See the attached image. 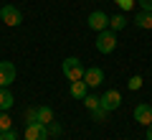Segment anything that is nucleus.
I'll return each instance as SVG.
<instances>
[{
	"label": "nucleus",
	"mask_w": 152,
	"mask_h": 140,
	"mask_svg": "<svg viewBox=\"0 0 152 140\" xmlns=\"http://www.w3.org/2000/svg\"><path fill=\"white\" fill-rule=\"evenodd\" d=\"M26 120H28V122H36V110H28V112H26Z\"/></svg>",
	"instance_id": "nucleus-23"
},
{
	"label": "nucleus",
	"mask_w": 152,
	"mask_h": 140,
	"mask_svg": "<svg viewBox=\"0 0 152 140\" xmlns=\"http://www.w3.org/2000/svg\"><path fill=\"white\" fill-rule=\"evenodd\" d=\"M36 122H41V125L53 122V110H51L48 104H41V107H36Z\"/></svg>",
	"instance_id": "nucleus-11"
},
{
	"label": "nucleus",
	"mask_w": 152,
	"mask_h": 140,
	"mask_svg": "<svg viewBox=\"0 0 152 140\" xmlns=\"http://www.w3.org/2000/svg\"><path fill=\"white\" fill-rule=\"evenodd\" d=\"M15 104V97L8 87H0V112H8V110Z\"/></svg>",
	"instance_id": "nucleus-10"
},
{
	"label": "nucleus",
	"mask_w": 152,
	"mask_h": 140,
	"mask_svg": "<svg viewBox=\"0 0 152 140\" xmlns=\"http://www.w3.org/2000/svg\"><path fill=\"white\" fill-rule=\"evenodd\" d=\"M46 130H48V135H61V125L56 122V120H53V122H48V125H46Z\"/></svg>",
	"instance_id": "nucleus-18"
},
{
	"label": "nucleus",
	"mask_w": 152,
	"mask_h": 140,
	"mask_svg": "<svg viewBox=\"0 0 152 140\" xmlns=\"http://www.w3.org/2000/svg\"><path fill=\"white\" fill-rule=\"evenodd\" d=\"M127 26V16L124 13H114V16H109V31H122V28Z\"/></svg>",
	"instance_id": "nucleus-13"
},
{
	"label": "nucleus",
	"mask_w": 152,
	"mask_h": 140,
	"mask_svg": "<svg viewBox=\"0 0 152 140\" xmlns=\"http://www.w3.org/2000/svg\"><path fill=\"white\" fill-rule=\"evenodd\" d=\"M99 102H102V107L107 110V112H112V110H119V104H122V94L117 89H107L99 97Z\"/></svg>",
	"instance_id": "nucleus-4"
},
{
	"label": "nucleus",
	"mask_w": 152,
	"mask_h": 140,
	"mask_svg": "<svg viewBox=\"0 0 152 140\" xmlns=\"http://www.w3.org/2000/svg\"><path fill=\"white\" fill-rule=\"evenodd\" d=\"M117 49V33L114 31H99L96 33V51L99 54H112Z\"/></svg>",
	"instance_id": "nucleus-2"
},
{
	"label": "nucleus",
	"mask_w": 152,
	"mask_h": 140,
	"mask_svg": "<svg viewBox=\"0 0 152 140\" xmlns=\"http://www.w3.org/2000/svg\"><path fill=\"white\" fill-rule=\"evenodd\" d=\"M0 140H18L15 130H5V133H0Z\"/></svg>",
	"instance_id": "nucleus-20"
},
{
	"label": "nucleus",
	"mask_w": 152,
	"mask_h": 140,
	"mask_svg": "<svg viewBox=\"0 0 152 140\" xmlns=\"http://www.w3.org/2000/svg\"><path fill=\"white\" fill-rule=\"evenodd\" d=\"M71 97H74V99H84V97H86V92H89V87H86V81H84V79H79V81H71Z\"/></svg>",
	"instance_id": "nucleus-12"
},
{
	"label": "nucleus",
	"mask_w": 152,
	"mask_h": 140,
	"mask_svg": "<svg viewBox=\"0 0 152 140\" xmlns=\"http://www.w3.org/2000/svg\"><path fill=\"white\" fill-rule=\"evenodd\" d=\"M134 120L147 127V125L152 122V104H137L134 107Z\"/></svg>",
	"instance_id": "nucleus-9"
},
{
	"label": "nucleus",
	"mask_w": 152,
	"mask_h": 140,
	"mask_svg": "<svg viewBox=\"0 0 152 140\" xmlns=\"http://www.w3.org/2000/svg\"><path fill=\"white\" fill-rule=\"evenodd\" d=\"M114 3H117L122 10H132V0H114Z\"/></svg>",
	"instance_id": "nucleus-21"
},
{
	"label": "nucleus",
	"mask_w": 152,
	"mask_h": 140,
	"mask_svg": "<svg viewBox=\"0 0 152 140\" xmlns=\"http://www.w3.org/2000/svg\"><path fill=\"white\" fill-rule=\"evenodd\" d=\"M5 130H13V120L8 117V112H0V133Z\"/></svg>",
	"instance_id": "nucleus-16"
},
{
	"label": "nucleus",
	"mask_w": 152,
	"mask_h": 140,
	"mask_svg": "<svg viewBox=\"0 0 152 140\" xmlns=\"http://www.w3.org/2000/svg\"><path fill=\"white\" fill-rule=\"evenodd\" d=\"M89 28H91V31H107V28H109V16H107V13H104V10H94L91 13V16H89Z\"/></svg>",
	"instance_id": "nucleus-7"
},
{
	"label": "nucleus",
	"mask_w": 152,
	"mask_h": 140,
	"mask_svg": "<svg viewBox=\"0 0 152 140\" xmlns=\"http://www.w3.org/2000/svg\"><path fill=\"white\" fill-rule=\"evenodd\" d=\"M107 110H104V107H96V110H94V112H91V117H94V122H104V120H107Z\"/></svg>",
	"instance_id": "nucleus-17"
},
{
	"label": "nucleus",
	"mask_w": 152,
	"mask_h": 140,
	"mask_svg": "<svg viewBox=\"0 0 152 140\" xmlns=\"http://www.w3.org/2000/svg\"><path fill=\"white\" fill-rule=\"evenodd\" d=\"M15 64L13 61H0V87H10L15 81Z\"/></svg>",
	"instance_id": "nucleus-6"
},
{
	"label": "nucleus",
	"mask_w": 152,
	"mask_h": 140,
	"mask_svg": "<svg viewBox=\"0 0 152 140\" xmlns=\"http://www.w3.org/2000/svg\"><path fill=\"white\" fill-rule=\"evenodd\" d=\"M23 138L26 140H46L48 138V130H46V125H41V122H28Z\"/></svg>",
	"instance_id": "nucleus-5"
},
{
	"label": "nucleus",
	"mask_w": 152,
	"mask_h": 140,
	"mask_svg": "<svg viewBox=\"0 0 152 140\" xmlns=\"http://www.w3.org/2000/svg\"><path fill=\"white\" fill-rule=\"evenodd\" d=\"M137 28H150L152 31V13L150 10H142V13H137Z\"/></svg>",
	"instance_id": "nucleus-14"
},
{
	"label": "nucleus",
	"mask_w": 152,
	"mask_h": 140,
	"mask_svg": "<svg viewBox=\"0 0 152 140\" xmlns=\"http://www.w3.org/2000/svg\"><path fill=\"white\" fill-rule=\"evenodd\" d=\"M127 87H129V89H140V87H142V76H140V74L132 76V79L127 81Z\"/></svg>",
	"instance_id": "nucleus-19"
},
{
	"label": "nucleus",
	"mask_w": 152,
	"mask_h": 140,
	"mask_svg": "<svg viewBox=\"0 0 152 140\" xmlns=\"http://www.w3.org/2000/svg\"><path fill=\"white\" fill-rule=\"evenodd\" d=\"M0 21L5 23V26L15 28V26H20V23H23V13L18 10L15 5H3V8H0Z\"/></svg>",
	"instance_id": "nucleus-3"
},
{
	"label": "nucleus",
	"mask_w": 152,
	"mask_h": 140,
	"mask_svg": "<svg viewBox=\"0 0 152 140\" xmlns=\"http://www.w3.org/2000/svg\"><path fill=\"white\" fill-rule=\"evenodd\" d=\"M147 140H152V122L147 125Z\"/></svg>",
	"instance_id": "nucleus-24"
},
{
	"label": "nucleus",
	"mask_w": 152,
	"mask_h": 140,
	"mask_svg": "<svg viewBox=\"0 0 152 140\" xmlns=\"http://www.w3.org/2000/svg\"><path fill=\"white\" fill-rule=\"evenodd\" d=\"M84 81H86V87H102L104 84V71L99 66H91V69L84 71Z\"/></svg>",
	"instance_id": "nucleus-8"
},
{
	"label": "nucleus",
	"mask_w": 152,
	"mask_h": 140,
	"mask_svg": "<svg viewBox=\"0 0 152 140\" xmlns=\"http://www.w3.org/2000/svg\"><path fill=\"white\" fill-rule=\"evenodd\" d=\"M140 8H142V10H150V13H152V0H140Z\"/></svg>",
	"instance_id": "nucleus-22"
},
{
	"label": "nucleus",
	"mask_w": 152,
	"mask_h": 140,
	"mask_svg": "<svg viewBox=\"0 0 152 140\" xmlns=\"http://www.w3.org/2000/svg\"><path fill=\"white\" fill-rule=\"evenodd\" d=\"M81 102L86 104V110H89V112H94L96 107H102V102H99V97H94V94H86V97H84Z\"/></svg>",
	"instance_id": "nucleus-15"
},
{
	"label": "nucleus",
	"mask_w": 152,
	"mask_h": 140,
	"mask_svg": "<svg viewBox=\"0 0 152 140\" xmlns=\"http://www.w3.org/2000/svg\"><path fill=\"white\" fill-rule=\"evenodd\" d=\"M61 71H64V76L69 81H79V79H84V64L76 56H69V59H64V64H61Z\"/></svg>",
	"instance_id": "nucleus-1"
}]
</instances>
